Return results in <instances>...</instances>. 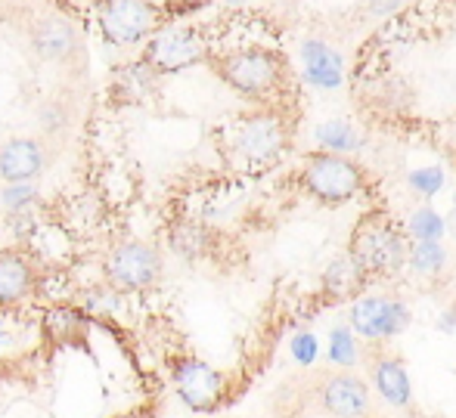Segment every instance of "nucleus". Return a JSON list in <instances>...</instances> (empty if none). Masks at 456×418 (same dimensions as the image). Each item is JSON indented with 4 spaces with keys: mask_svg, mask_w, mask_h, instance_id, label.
Returning a JSON list of instances; mask_svg holds the SVG:
<instances>
[{
    "mask_svg": "<svg viewBox=\"0 0 456 418\" xmlns=\"http://www.w3.org/2000/svg\"><path fill=\"white\" fill-rule=\"evenodd\" d=\"M208 68L217 81H224L252 106L298 109V78L282 47L273 44L217 47L208 60Z\"/></svg>",
    "mask_w": 456,
    "mask_h": 418,
    "instance_id": "nucleus-1",
    "label": "nucleus"
},
{
    "mask_svg": "<svg viewBox=\"0 0 456 418\" xmlns=\"http://www.w3.org/2000/svg\"><path fill=\"white\" fill-rule=\"evenodd\" d=\"M301 109L286 106H255L230 121L227 127V158L242 173H265L282 162L295 143Z\"/></svg>",
    "mask_w": 456,
    "mask_h": 418,
    "instance_id": "nucleus-2",
    "label": "nucleus"
},
{
    "mask_svg": "<svg viewBox=\"0 0 456 418\" xmlns=\"http://www.w3.org/2000/svg\"><path fill=\"white\" fill-rule=\"evenodd\" d=\"M410 248H413L410 229L379 202L370 205L357 217L345 251H348L351 261L361 267L366 282L372 285V282L397 279L403 273V267L410 263Z\"/></svg>",
    "mask_w": 456,
    "mask_h": 418,
    "instance_id": "nucleus-3",
    "label": "nucleus"
},
{
    "mask_svg": "<svg viewBox=\"0 0 456 418\" xmlns=\"http://www.w3.org/2000/svg\"><path fill=\"white\" fill-rule=\"evenodd\" d=\"M292 183L323 208H342L354 198H376L379 183L370 171L351 156L311 149L301 156Z\"/></svg>",
    "mask_w": 456,
    "mask_h": 418,
    "instance_id": "nucleus-4",
    "label": "nucleus"
},
{
    "mask_svg": "<svg viewBox=\"0 0 456 418\" xmlns=\"http://www.w3.org/2000/svg\"><path fill=\"white\" fill-rule=\"evenodd\" d=\"M215 50L217 44L211 41V28L192 22H171L143 44L137 60L150 66L159 78H168L192 66H208Z\"/></svg>",
    "mask_w": 456,
    "mask_h": 418,
    "instance_id": "nucleus-5",
    "label": "nucleus"
},
{
    "mask_svg": "<svg viewBox=\"0 0 456 418\" xmlns=\"http://www.w3.org/2000/svg\"><path fill=\"white\" fill-rule=\"evenodd\" d=\"M87 10L109 47H137L171 25L165 6L156 0H91Z\"/></svg>",
    "mask_w": 456,
    "mask_h": 418,
    "instance_id": "nucleus-6",
    "label": "nucleus"
},
{
    "mask_svg": "<svg viewBox=\"0 0 456 418\" xmlns=\"http://www.w3.org/2000/svg\"><path fill=\"white\" fill-rule=\"evenodd\" d=\"M25 41L31 53L47 66H60L62 72H85L87 68V47L78 22L62 12H37L25 25Z\"/></svg>",
    "mask_w": 456,
    "mask_h": 418,
    "instance_id": "nucleus-7",
    "label": "nucleus"
},
{
    "mask_svg": "<svg viewBox=\"0 0 456 418\" xmlns=\"http://www.w3.org/2000/svg\"><path fill=\"white\" fill-rule=\"evenodd\" d=\"M162 251L150 242H121L106 254L102 261V276H106V285L115 294H140L150 292L159 279H162Z\"/></svg>",
    "mask_w": 456,
    "mask_h": 418,
    "instance_id": "nucleus-8",
    "label": "nucleus"
},
{
    "mask_svg": "<svg viewBox=\"0 0 456 418\" xmlns=\"http://www.w3.org/2000/svg\"><path fill=\"white\" fill-rule=\"evenodd\" d=\"M348 323L363 341L385 344L410 329V307L395 294H361L357 301H351Z\"/></svg>",
    "mask_w": 456,
    "mask_h": 418,
    "instance_id": "nucleus-9",
    "label": "nucleus"
},
{
    "mask_svg": "<svg viewBox=\"0 0 456 418\" xmlns=\"http://www.w3.org/2000/svg\"><path fill=\"white\" fill-rule=\"evenodd\" d=\"M171 375H175L177 394H181V400L192 413H202V415L217 413L224 394H227V375L224 372H217L215 366L202 363L196 357H181L175 359Z\"/></svg>",
    "mask_w": 456,
    "mask_h": 418,
    "instance_id": "nucleus-10",
    "label": "nucleus"
},
{
    "mask_svg": "<svg viewBox=\"0 0 456 418\" xmlns=\"http://www.w3.org/2000/svg\"><path fill=\"white\" fill-rule=\"evenodd\" d=\"M366 366H370V382L376 394L388 406L401 409V413H413V384H410L407 363L395 350H385L382 344H370Z\"/></svg>",
    "mask_w": 456,
    "mask_h": 418,
    "instance_id": "nucleus-11",
    "label": "nucleus"
},
{
    "mask_svg": "<svg viewBox=\"0 0 456 418\" xmlns=\"http://www.w3.org/2000/svg\"><path fill=\"white\" fill-rule=\"evenodd\" d=\"M47 140L41 137H16L0 143V183H35L47 171Z\"/></svg>",
    "mask_w": 456,
    "mask_h": 418,
    "instance_id": "nucleus-12",
    "label": "nucleus"
},
{
    "mask_svg": "<svg viewBox=\"0 0 456 418\" xmlns=\"http://www.w3.org/2000/svg\"><path fill=\"white\" fill-rule=\"evenodd\" d=\"M320 409L336 418H363L370 413V388L354 372H336L317 390Z\"/></svg>",
    "mask_w": 456,
    "mask_h": 418,
    "instance_id": "nucleus-13",
    "label": "nucleus"
},
{
    "mask_svg": "<svg viewBox=\"0 0 456 418\" xmlns=\"http://www.w3.org/2000/svg\"><path fill=\"white\" fill-rule=\"evenodd\" d=\"M37 267L22 248L0 251V310H12L35 294Z\"/></svg>",
    "mask_w": 456,
    "mask_h": 418,
    "instance_id": "nucleus-14",
    "label": "nucleus"
},
{
    "mask_svg": "<svg viewBox=\"0 0 456 418\" xmlns=\"http://www.w3.org/2000/svg\"><path fill=\"white\" fill-rule=\"evenodd\" d=\"M159 87V75L150 66H143L140 60L125 62V66L112 68L109 78V96L115 106H143Z\"/></svg>",
    "mask_w": 456,
    "mask_h": 418,
    "instance_id": "nucleus-15",
    "label": "nucleus"
},
{
    "mask_svg": "<svg viewBox=\"0 0 456 418\" xmlns=\"http://www.w3.org/2000/svg\"><path fill=\"white\" fill-rule=\"evenodd\" d=\"M168 242L171 251L181 254L183 261H211L221 251V233L202 221H190V217L171 223Z\"/></svg>",
    "mask_w": 456,
    "mask_h": 418,
    "instance_id": "nucleus-16",
    "label": "nucleus"
},
{
    "mask_svg": "<svg viewBox=\"0 0 456 418\" xmlns=\"http://www.w3.org/2000/svg\"><path fill=\"white\" fill-rule=\"evenodd\" d=\"M301 60H305V84L317 90H336L345 81L342 56L323 41L301 44Z\"/></svg>",
    "mask_w": 456,
    "mask_h": 418,
    "instance_id": "nucleus-17",
    "label": "nucleus"
},
{
    "mask_svg": "<svg viewBox=\"0 0 456 418\" xmlns=\"http://www.w3.org/2000/svg\"><path fill=\"white\" fill-rule=\"evenodd\" d=\"M366 288H370V282H366V276L361 273V267L351 261L348 251H342L336 261L326 263V269H323V292H320V294H326L332 304H336V301L354 298V294H363Z\"/></svg>",
    "mask_w": 456,
    "mask_h": 418,
    "instance_id": "nucleus-18",
    "label": "nucleus"
},
{
    "mask_svg": "<svg viewBox=\"0 0 456 418\" xmlns=\"http://www.w3.org/2000/svg\"><path fill=\"white\" fill-rule=\"evenodd\" d=\"M314 143L317 149L326 152H338V156H348V152H357L363 146V137L351 121H323V125L314 131Z\"/></svg>",
    "mask_w": 456,
    "mask_h": 418,
    "instance_id": "nucleus-19",
    "label": "nucleus"
},
{
    "mask_svg": "<svg viewBox=\"0 0 456 418\" xmlns=\"http://www.w3.org/2000/svg\"><path fill=\"white\" fill-rule=\"evenodd\" d=\"M407 269H413L419 279L428 282L441 279L447 273V248L441 242H413Z\"/></svg>",
    "mask_w": 456,
    "mask_h": 418,
    "instance_id": "nucleus-20",
    "label": "nucleus"
},
{
    "mask_svg": "<svg viewBox=\"0 0 456 418\" xmlns=\"http://www.w3.org/2000/svg\"><path fill=\"white\" fill-rule=\"evenodd\" d=\"M72 106H66V102L60 100V96H53V100H47L41 109H37V131H41V140H60L62 133H69V127H72Z\"/></svg>",
    "mask_w": 456,
    "mask_h": 418,
    "instance_id": "nucleus-21",
    "label": "nucleus"
},
{
    "mask_svg": "<svg viewBox=\"0 0 456 418\" xmlns=\"http://www.w3.org/2000/svg\"><path fill=\"white\" fill-rule=\"evenodd\" d=\"M361 359V347H357V332L351 323L332 326L330 329V363L338 369H351Z\"/></svg>",
    "mask_w": 456,
    "mask_h": 418,
    "instance_id": "nucleus-22",
    "label": "nucleus"
},
{
    "mask_svg": "<svg viewBox=\"0 0 456 418\" xmlns=\"http://www.w3.org/2000/svg\"><path fill=\"white\" fill-rule=\"evenodd\" d=\"M407 229H410V236H413V242H441L447 223H444V217H441L438 211L426 205V208L413 211V217L407 221Z\"/></svg>",
    "mask_w": 456,
    "mask_h": 418,
    "instance_id": "nucleus-23",
    "label": "nucleus"
},
{
    "mask_svg": "<svg viewBox=\"0 0 456 418\" xmlns=\"http://www.w3.org/2000/svg\"><path fill=\"white\" fill-rule=\"evenodd\" d=\"M410 186H413V192L422 198L438 196V192L444 189V171H438V167H419V171L410 173Z\"/></svg>",
    "mask_w": 456,
    "mask_h": 418,
    "instance_id": "nucleus-24",
    "label": "nucleus"
},
{
    "mask_svg": "<svg viewBox=\"0 0 456 418\" xmlns=\"http://www.w3.org/2000/svg\"><path fill=\"white\" fill-rule=\"evenodd\" d=\"M289 350H292V359H295V363L305 366V369H307V366L317 363V357H320V341L314 338L311 332H298V334L292 338V344H289Z\"/></svg>",
    "mask_w": 456,
    "mask_h": 418,
    "instance_id": "nucleus-25",
    "label": "nucleus"
},
{
    "mask_svg": "<svg viewBox=\"0 0 456 418\" xmlns=\"http://www.w3.org/2000/svg\"><path fill=\"white\" fill-rule=\"evenodd\" d=\"M211 0H162L165 12H168L171 22H183V19H190L192 12L205 10Z\"/></svg>",
    "mask_w": 456,
    "mask_h": 418,
    "instance_id": "nucleus-26",
    "label": "nucleus"
},
{
    "mask_svg": "<svg viewBox=\"0 0 456 418\" xmlns=\"http://www.w3.org/2000/svg\"><path fill=\"white\" fill-rule=\"evenodd\" d=\"M4 202L10 205L12 211H16V208H25V205L35 202V186H31V183L6 186V189H4Z\"/></svg>",
    "mask_w": 456,
    "mask_h": 418,
    "instance_id": "nucleus-27",
    "label": "nucleus"
},
{
    "mask_svg": "<svg viewBox=\"0 0 456 418\" xmlns=\"http://www.w3.org/2000/svg\"><path fill=\"white\" fill-rule=\"evenodd\" d=\"M438 332H444V334H456V307H447V310L441 313V319H438Z\"/></svg>",
    "mask_w": 456,
    "mask_h": 418,
    "instance_id": "nucleus-28",
    "label": "nucleus"
},
{
    "mask_svg": "<svg viewBox=\"0 0 456 418\" xmlns=\"http://www.w3.org/2000/svg\"><path fill=\"white\" fill-rule=\"evenodd\" d=\"M50 6H53L56 12H62V16H72L75 22H78V6H75V0H47Z\"/></svg>",
    "mask_w": 456,
    "mask_h": 418,
    "instance_id": "nucleus-29",
    "label": "nucleus"
},
{
    "mask_svg": "<svg viewBox=\"0 0 456 418\" xmlns=\"http://www.w3.org/2000/svg\"><path fill=\"white\" fill-rule=\"evenodd\" d=\"M422 418H444V415H422Z\"/></svg>",
    "mask_w": 456,
    "mask_h": 418,
    "instance_id": "nucleus-30",
    "label": "nucleus"
},
{
    "mask_svg": "<svg viewBox=\"0 0 456 418\" xmlns=\"http://www.w3.org/2000/svg\"><path fill=\"white\" fill-rule=\"evenodd\" d=\"M230 418H236V415H230Z\"/></svg>",
    "mask_w": 456,
    "mask_h": 418,
    "instance_id": "nucleus-31",
    "label": "nucleus"
}]
</instances>
